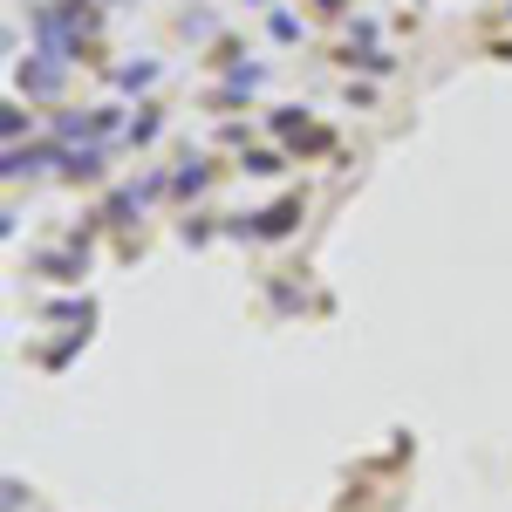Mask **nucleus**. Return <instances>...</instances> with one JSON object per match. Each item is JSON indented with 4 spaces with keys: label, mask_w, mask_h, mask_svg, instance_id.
Segmentation results:
<instances>
[{
    "label": "nucleus",
    "mask_w": 512,
    "mask_h": 512,
    "mask_svg": "<svg viewBox=\"0 0 512 512\" xmlns=\"http://www.w3.org/2000/svg\"><path fill=\"white\" fill-rule=\"evenodd\" d=\"M21 82H28L35 96H48V89H55V82H62V76H55V69H21Z\"/></svg>",
    "instance_id": "f257e3e1"
}]
</instances>
